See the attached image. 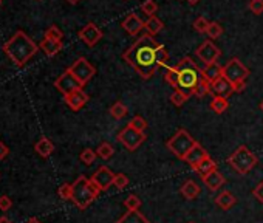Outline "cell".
Listing matches in <instances>:
<instances>
[{
	"instance_id": "cell-37",
	"label": "cell",
	"mask_w": 263,
	"mask_h": 223,
	"mask_svg": "<svg viewBox=\"0 0 263 223\" xmlns=\"http://www.w3.org/2000/svg\"><path fill=\"white\" fill-rule=\"evenodd\" d=\"M187 99H189V96L184 95L183 92H181V90H175V92L170 95V103L174 104L175 107H181Z\"/></svg>"
},
{
	"instance_id": "cell-42",
	"label": "cell",
	"mask_w": 263,
	"mask_h": 223,
	"mask_svg": "<svg viewBox=\"0 0 263 223\" xmlns=\"http://www.w3.org/2000/svg\"><path fill=\"white\" fill-rule=\"evenodd\" d=\"M127 185H129L127 175H124V174H116V175H115V180H113V186H115V188L124 189V188H127Z\"/></svg>"
},
{
	"instance_id": "cell-18",
	"label": "cell",
	"mask_w": 263,
	"mask_h": 223,
	"mask_svg": "<svg viewBox=\"0 0 263 223\" xmlns=\"http://www.w3.org/2000/svg\"><path fill=\"white\" fill-rule=\"evenodd\" d=\"M203 183L208 186V189H209V191L215 192V191H218L221 186H223V185L226 183V180H225V177L221 175L220 172H218V169H217V170H212V172H209L208 175H205V177H203Z\"/></svg>"
},
{
	"instance_id": "cell-30",
	"label": "cell",
	"mask_w": 263,
	"mask_h": 223,
	"mask_svg": "<svg viewBox=\"0 0 263 223\" xmlns=\"http://www.w3.org/2000/svg\"><path fill=\"white\" fill-rule=\"evenodd\" d=\"M127 113H129V110L121 101H118V103H115L112 107H110V115H112L115 119H123Z\"/></svg>"
},
{
	"instance_id": "cell-48",
	"label": "cell",
	"mask_w": 263,
	"mask_h": 223,
	"mask_svg": "<svg viewBox=\"0 0 263 223\" xmlns=\"http://www.w3.org/2000/svg\"><path fill=\"white\" fill-rule=\"evenodd\" d=\"M0 223H11V220L3 216V217H0Z\"/></svg>"
},
{
	"instance_id": "cell-38",
	"label": "cell",
	"mask_w": 263,
	"mask_h": 223,
	"mask_svg": "<svg viewBox=\"0 0 263 223\" xmlns=\"http://www.w3.org/2000/svg\"><path fill=\"white\" fill-rule=\"evenodd\" d=\"M167 59H169V55H167L166 47L158 45V48H157V64H158V67H166Z\"/></svg>"
},
{
	"instance_id": "cell-7",
	"label": "cell",
	"mask_w": 263,
	"mask_h": 223,
	"mask_svg": "<svg viewBox=\"0 0 263 223\" xmlns=\"http://www.w3.org/2000/svg\"><path fill=\"white\" fill-rule=\"evenodd\" d=\"M116 138L127 150L133 152L146 141V134H144V132H138V130H135L133 127H130L127 124L123 130L119 132Z\"/></svg>"
},
{
	"instance_id": "cell-34",
	"label": "cell",
	"mask_w": 263,
	"mask_h": 223,
	"mask_svg": "<svg viewBox=\"0 0 263 223\" xmlns=\"http://www.w3.org/2000/svg\"><path fill=\"white\" fill-rule=\"evenodd\" d=\"M209 93H210V83H208L206 79H201L198 83V85L195 87V90H194V95L198 96V98H203V96H206Z\"/></svg>"
},
{
	"instance_id": "cell-19",
	"label": "cell",
	"mask_w": 263,
	"mask_h": 223,
	"mask_svg": "<svg viewBox=\"0 0 263 223\" xmlns=\"http://www.w3.org/2000/svg\"><path fill=\"white\" fill-rule=\"evenodd\" d=\"M201 76H203V79H206L208 83H214V81H217L218 78L223 76V67H220L217 62L215 64H210V65H205L203 68H201Z\"/></svg>"
},
{
	"instance_id": "cell-41",
	"label": "cell",
	"mask_w": 263,
	"mask_h": 223,
	"mask_svg": "<svg viewBox=\"0 0 263 223\" xmlns=\"http://www.w3.org/2000/svg\"><path fill=\"white\" fill-rule=\"evenodd\" d=\"M209 20L206 19V17H197L195 19V22H194V28H195V31H198V33H206V29H208V27H209Z\"/></svg>"
},
{
	"instance_id": "cell-24",
	"label": "cell",
	"mask_w": 263,
	"mask_h": 223,
	"mask_svg": "<svg viewBox=\"0 0 263 223\" xmlns=\"http://www.w3.org/2000/svg\"><path fill=\"white\" fill-rule=\"evenodd\" d=\"M181 194H183V197L187 200H194L200 194V186L194 180H187L186 183L181 186Z\"/></svg>"
},
{
	"instance_id": "cell-17",
	"label": "cell",
	"mask_w": 263,
	"mask_h": 223,
	"mask_svg": "<svg viewBox=\"0 0 263 223\" xmlns=\"http://www.w3.org/2000/svg\"><path fill=\"white\" fill-rule=\"evenodd\" d=\"M144 25L146 22H143L136 14H129L123 22V28L130 36H138L141 29H144Z\"/></svg>"
},
{
	"instance_id": "cell-10",
	"label": "cell",
	"mask_w": 263,
	"mask_h": 223,
	"mask_svg": "<svg viewBox=\"0 0 263 223\" xmlns=\"http://www.w3.org/2000/svg\"><path fill=\"white\" fill-rule=\"evenodd\" d=\"M195 55H197V57L205 65H210V64H215L217 62V59L220 57L221 52H220V48L214 42H212L210 39H208V40H205V42L195 50Z\"/></svg>"
},
{
	"instance_id": "cell-5",
	"label": "cell",
	"mask_w": 263,
	"mask_h": 223,
	"mask_svg": "<svg viewBox=\"0 0 263 223\" xmlns=\"http://www.w3.org/2000/svg\"><path fill=\"white\" fill-rule=\"evenodd\" d=\"M228 163L237 174L246 175L248 172L257 165V157L252 154L245 144H241L234 150V154L228 158Z\"/></svg>"
},
{
	"instance_id": "cell-20",
	"label": "cell",
	"mask_w": 263,
	"mask_h": 223,
	"mask_svg": "<svg viewBox=\"0 0 263 223\" xmlns=\"http://www.w3.org/2000/svg\"><path fill=\"white\" fill-rule=\"evenodd\" d=\"M39 48L42 50V52L47 55V56H56L60 50H62V42H57V40H52L48 37H44L42 42L39 44Z\"/></svg>"
},
{
	"instance_id": "cell-22",
	"label": "cell",
	"mask_w": 263,
	"mask_h": 223,
	"mask_svg": "<svg viewBox=\"0 0 263 223\" xmlns=\"http://www.w3.org/2000/svg\"><path fill=\"white\" fill-rule=\"evenodd\" d=\"M34 149H36V152H37L40 157L48 158V157L54 152V144L52 143V139H48V138L42 137V138H40L37 143L34 144Z\"/></svg>"
},
{
	"instance_id": "cell-26",
	"label": "cell",
	"mask_w": 263,
	"mask_h": 223,
	"mask_svg": "<svg viewBox=\"0 0 263 223\" xmlns=\"http://www.w3.org/2000/svg\"><path fill=\"white\" fill-rule=\"evenodd\" d=\"M195 170L198 172V175L203 178L205 175H208L209 172H212V170H217V163L214 160H212L210 157H208V158H205L201 163L195 167Z\"/></svg>"
},
{
	"instance_id": "cell-47",
	"label": "cell",
	"mask_w": 263,
	"mask_h": 223,
	"mask_svg": "<svg viewBox=\"0 0 263 223\" xmlns=\"http://www.w3.org/2000/svg\"><path fill=\"white\" fill-rule=\"evenodd\" d=\"M8 154H9L8 146H6L5 143H2V141H0V160H3L5 157H8Z\"/></svg>"
},
{
	"instance_id": "cell-45",
	"label": "cell",
	"mask_w": 263,
	"mask_h": 223,
	"mask_svg": "<svg viewBox=\"0 0 263 223\" xmlns=\"http://www.w3.org/2000/svg\"><path fill=\"white\" fill-rule=\"evenodd\" d=\"M252 195H254L259 201H262V203H263V183H259L254 188V191H252Z\"/></svg>"
},
{
	"instance_id": "cell-51",
	"label": "cell",
	"mask_w": 263,
	"mask_h": 223,
	"mask_svg": "<svg viewBox=\"0 0 263 223\" xmlns=\"http://www.w3.org/2000/svg\"><path fill=\"white\" fill-rule=\"evenodd\" d=\"M67 2H68V3H72V5H76V3L79 2V0H67Z\"/></svg>"
},
{
	"instance_id": "cell-50",
	"label": "cell",
	"mask_w": 263,
	"mask_h": 223,
	"mask_svg": "<svg viewBox=\"0 0 263 223\" xmlns=\"http://www.w3.org/2000/svg\"><path fill=\"white\" fill-rule=\"evenodd\" d=\"M26 223H40V222H39L37 219H29V220H28Z\"/></svg>"
},
{
	"instance_id": "cell-23",
	"label": "cell",
	"mask_w": 263,
	"mask_h": 223,
	"mask_svg": "<svg viewBox=\"0 0 263 223\" xmlns=\"http://www.w3.org/2000/svg\"><path fill=\"white\" fill-rule=\"evenodd\" d=\"M116 223H150L139 211H127L126 214L118 219Z\"/></svg>"
},
{
	"instance_id": "cell-27",
	"label": "cell",
	"mask_w": 263,
	"mask_h": 223,
	"mask_svg": "<svg viewBox=\"0 0 263 223\" xmlns=\"http://www.w3.org/2000/svg\"><path fill=\"white\" fill-rule=\"evenodd\" d=\"M229 107V103H228V98H223V96H214L210 101V109L212 112H215L217 115H221L225 113Z\"/></svg>"
},
{
	"instance_id": "cell-6",
	"label": "cell",
	"mask_w": 263,
	"mask_h": 223,
	"mask_svg": "<svg viewBox=\"0 0 263 223\" xmlns=\"http://www.w3.org/2000/svg\"><path fill=\"white\" fill-rule=\"evenodd\" d=\"M195 144H197V141L194 139V137H192L186 129H180L177 134L166 143L167 149L172 152V154H174L177 158L183 160V161H184L186 155L189 154V150Z\"/></svg>"
},
{
	"instance_id": "cell-54",
	"label": "cell",
	"mask_w": 263,
	"mask_h": 223,
	"mask_svg": "<svg viewBox=\"0 0 263 223\" xmlns=\"http://www.w3.org/2000/svg\"><path fill=\"white\" fill-rule=\"evenodd\" d=\"M189 223H195V222H189Z\"/></svg>"
},
{
	"instance_id": "cell-12",
	"label": "cell",
	"mask_w": 263,
	"mask_h": 223,
	"mask_svg": "<svg viewBox=\"0 0 263 223\" xmlns=\"http://www.w3.org/2000/svg\"><path fill=\"white\" fill-rule=\"evenodd\" d=\"M103 31H101V28L93 24V22H90L87 24L82 29L79 31V39L82 40V42L88 47H95L101 39H103Z\"/></svg>"
},
{
	"instance_id": "cell-32",
	"label": "cell",
	"mask_w": 263,
	"mask_h": 223,
	"mask_svg": "<svg viewBox=\"0 0 263 223\" xmlns=\"http://www.w3.org/2000/svg\"><path fill=\"white\" fill-rule=\"evenodd\" d=\"M141 205H143V201H141V198L135 194H130L124 200V206H126L127 211H138L141 208Z\"/></svg>"
},
{
	"instance_id": "cell-43",
	"label": "cell",
	"mask_w": 263,
	"mask_h": 223,
	"mask_svg": "<svg viewBox=\"0 0 263 223\" xmlns=\"http://www.w3.org/2000/svg\"><path fill=\"white\" fill-rule=\"evenodd\" d=\"M249 9L252 14H262L263 13V0H251L249 2Z\"/></svg>"
},
{
	"instance_id": "cell-13",
	"label": "cell",
	"mask_w": 263,
	"mask_h": 223,
	"mask_svg": "<svg viewBox=\"0 0 263 223\" xmlns=\"http://www.w3.org/2000/svg\"><path fill=\"white\" fill-rule=\"evenodd\" d=\"M115 175H116V174H113V172L110 170L107 166H101L90 180L95 181L96 186H98L101 191H107L110 186H113Z\"/></svg>"
},
{
	"instance_id": "cell-1",
	"label": "cell",
	"mask_w": 263,
	"mask_h": 223,
	"mask_svg": "<svg viewBox=\"0 0 263 223\" xmlns=\"http://www.w3.org/2000/svg\"><path fill=\"white\" fill-rule=\"evenodd\" d=\"M158 42L150 34H143L136 39V42L123 53V59L143 78L150 79L155 75L157 64V48Z\"/></svg>"
},
{
	"instance_id": "cell-11",
	"label": "cell",
	"mask_w": 263,
	"mask_h": 223,
	"mask_svg": "<svg viewBox=\"0 0 263 223\" xmlns=\"http://www.w3.org/2000/svg\"><path fill=\"white\" fill-rule=\"evenodd\" d=\"M54 87H56L64 96H67V95H70V93L76 92V90L82 88V85H80L79 81H78L72 73H70L68 70H65V72L54 81Z\"/></svg>"
},
{
	"instance_id": "cell-39",
	"label": "cell",
	"mask_w": 263,
	"mask_h": 223,
	"mask_svg": "<svg viewBox=\"0 0 263 223\" xmlns=\"http://www.w3.org/2000/svg\"><path fill=\"white\" fill-rule=\"evenodd\" d=\"M45 37L52 39V40H57V42H62V39H64V33L60 31V29H59L56 25H52V27H50V28L47 29Z\"/></svg>"
},
{
	"instance_id": "cell-46",
	"label": "cell",
	"mask_w": 263,
	"mask_h": 223,
	"mask_svg": "<svg viewBox=\"0 0 263 223\" xmlns=\"http://www.w3.org/2000/svg\"><path fill=\"white\" fill-rule=\"evenodd\" d=\"M245 87H246V81H240V83H236V84H232V90L234 92H243L245 90Z\"/></svg>"
},
{
	"instance_id": "cell-9",
	"label": "cell",
	"mask_w": 263,
	"mask_h": 223,
	"mask_svg": "<svg viewBox=\"0 0 263 223\" xmlns=\"http://www.w3.org/2000/svg\"><path fill=\"white\" fill-rule=\"evenodd\" d=\"M248 76H249V68H246L240 59H236V57L231 59L223 67V78H226L231 84L240 83V81H246Z\"/></svg>"
},
{
	"instance_id": "cell-29",
	"label": "cell",
	"mask_w": 263,
	"mask_h": 223,
	"mask_svg": "<svg viewBox=\"0 0 263 223\" xmlns=\"http://www.w3.org/2000/svg\"><path fill=\"white\" fill-rule=\"evenodd\" d=\"M96 154L98 157H101L103 160H108V158H112L113 154H115V149L113 146L110 144V143H101L96 149Z\"/></svg>"
},
{
	"instance_id": "cell-28",
	"label": "cell",
	"mask_w": 263,
	"mask_h": 223,
	"mask_svg": "<svg viewBox=\"0 0 263 223\" xmlns=\"http://www.w3.org/2000/svg\"><path fill=\"white\" fill-rule=\"evenodd\" d=\"M164 78H166V83L177 90V87H178V68H177V65H174V67H166V75H164Z\"/></svg>"
},
{
	"instance_id": "cell-44",
	"label": "cell",
	"mask_w": 263,
	"mask_h": 223,
	"mask_svg": "<svg viewBox=\"0 0 263 223\" xmlns=\"http://www.w3.org/2000/svg\"><path fill=\"white\" fill-rule=\"evenodd\" d=\"M11 206H13V200L9 198L8 195L0 197V211H8Z\"/></svg>"
},
{
	"instance_id": "cell-21",
	"label": "cell",
	"mask_w": 263,
	"mask_h": 223,
	"mask_svg": "<svg viewBox=\"0 0 263 223\" xmlns=\"http://www.w3.org/2000/svg\"><path fill=\"white\" fill-rule=\"evenodd\" d=\"M237 203V198H236V195L232 194V192H229V191H221L220 194L215 197V205L217 206H220L221 209H231L232 206H234Z\"/></svg>"
},
{
	"instance_id": "cell-36",
	"label": "cell",
	"mask_w": 263,
	"mask_h": 223,
	"mask_svg": "<svg viewBox=\"0 0 263 223\" xmlns=\"http://www.w3.org/2000/svg\"><path fill=\"white\" fill-rule=\"evenodd\" d=\"M129 126L133 127V129L138 130V132H144V130L147 129V121H146L143 116L136 115V116H133V118L129 121Z\"/></svg>"
},
{
	"instance_id": "cell-3",
	"label": "cell",
	"mask_w": 263,
	"mask_h": 223,
	"mask_svg": "<svg viewBox=\"0 0 263 223\" xmlns=\"http://www.w3.org/2000/svg\"><path fill=\"white\" fill-rule=\"evenodd\" d=\"M178 68V87L177 90H181L189 98L194 95V90L198 85V83L203 76H201L200 67L192 60L190 57H183L177 64Z\"/></svg>"
},
{
	"instance_id": "cell-33",
	"label": "cell",
	"mask_w": 263,
	"mask_h": 223,
	"mask_svg": "<svg viewBox=\"0 0 263 223\" xmlns=\"http://www.w3.org/2000/svg\"><path fill=\"white\" fill-rule=\"evenodd\" d=\"M141 11L149 17H154L158 11V5L155 0H146V2L141 3Z\"/></svg>"
},
{
	"instance_id": "cell-53",
	"label": "cell",
	"mask_w": 263,
	"mask_h": 223,
	"mask_svg": "<svg viewBox=\"0 0 263 223\" xmlns=\"http://www.w3.org/2000/svg\"><path fill=\"white\" fill-rule=\"evenodd\" d=\"M0 5H2V0H0Z\"/></svg>"
},
{
	"instance_id": "cell-2",
	"label": "cell",
	"mask_w": 263,
	"mask_h": 223,
	"mask_svg": "<svg viewBox=\"0 0 263 223\" xmlns=\"http://www.w3.org/2000/svg\"><path fill=\"white\" fill-rule=\"evenodd\" d=\"M39 47L36 45V42L28 37L26 33L24 31H16V34L8 40V42L3 44V52L5 55L13 60V62L17 67L25 65L29 59H31L36 53H37Z\"/></svg>"
},
{
	"instance_id": "cell-31",
	"label": "cell",
	"mask_w": 263,
	"mask_h": 223,
	"mask_svg": "<svg viewBox=\"0 0 263 223\" xmlns=\"http://www.w3.org/2000/svg\"><path fill=\"white\" fill-rule=\"evenodd\" d=\"M206 34L210 40H214V39H218L221 34H223V27H221L218 22H210L208 29H206Z\"/></svg>"
},
{
	"instance_id": "cell-49",
	"label": "cell",
	"mask_w": 263,
	"mask_h": 223,
	"mask_svg": "<svg viewBox=\"0 0 263 223\" xmlns=\"http://www.w3.org/2000/svg\"><path fill=\"white\" fill-rule=\"evenodd\" d=\"M200 2V0H187V3H190V5H197Z\"/></svg>"
},
{
	"instance_id": "cell-16",
	"label": "cell",
	"mask_w": 263,
	"mask_h": 223,
	"mask_svg": "<svg viewBox=\"0 0 263 223\" xmlns=\"http://www.w3.org/2000/svg\"><path fill=\"white\" fill-rule=\"evenodd\" d=\"M210 93H215V96L229 98L232 93H234V90H232V84L229 81L221 76L210 84Z\"/></svg>"
},
{
	"instance_id": "cell-40",
	"label": "cell",
	"mask_w": 263,
	"mask_h": 223,
	"mask_svg": "<svg viewBox=\"0 0 263 223\" xmlns=\"http://www.w3.org/2000/svg\"><path fill=\"white\" fill-rule=\"evenodd\" d=\"M72 185L70 183H64V185H60L59 189H57V194L59 197L62 198V200H72Z\"/></svg>"
},
{
	"instance_id": "cell-4",
	"label": "cell",
	"mask_w": 263,
	"mask_h": 223,
	"mask_svg": "<svg viewBox=\"0 0 263 223\" xmlns=\"http://www.w3.org/2000/svg\"><path fill=\"white\" fill-rule=\"evenodd\" d=\"M72 201L79 208V209H87L90 205L93 203L95 198L101 194V191L95 181L88 180L87 177L80 175L75 180V183L72 185Z\"/></svg>"
},
{
	"instance_id": "cell-52",
	"label": "cell",
	"mask_w": 263,
	"mask_h": 223,
	"mask_svg": "<svg viewBox=\"0 0 263 223\" xmlns=\"http://www.w3.org/2000/svg\"><path fill=\"white\" fill-rule=\"evenodd\" d=\"M260 109H262V112H263V101H262V103H260Z\"/></svg>"
},
{
	"instance_id": "cell-8",
	"label": "cell",
	"mask_w": 263,
	"mask_h": 223,
	"mask_svg": "<svg viewBox=\"0 0 263 223\" xmlns=\"http://www.w3.org/2000/svg\"><path fill=\"white\" fill-rule=\"evenodd\" d=\"M67 70L79 81L80 85H82V87H84V85L88 83V81L95 76V73H96V68H95L92 64H90L85 57L76 59L75 62H73V65L68 67Z\"/></svg>"
},
{
	"instance_id": "cell-14",
	"label": "cell",
	"mask_w": 263,
	"mask_h": 223,
	"mask_svg": "<svg viewBox=\"0 0 263 223\" xmlns=\"http://www.w3.org/2000/svg\"><path fill=\"white\" fill-rule=\"evenodd\" d=\"M64 98H65V104H67L70 109H72V110H75V112L80 110V109H82V107L88 103V95L84 92L82 88L76 90V92L70 93V95H67V96H64Z\"/></svg>"
},
{
	"instance_id": "cell-25",
	"label": "cell",
	"mask_w": 263,
	"mask_h": 223,
	"mask_svg": "<svg viewBox=\"0 0 263 223\" xmlns=\"http://www.w3.org/2000/svg\"><path fill=\"white\" fill-rule=\"evenodd\" d=\"M163 28H164V24L161 22V20H159L157 16H154V17H149V19L146 20L144 29L147 31V34H150V36H155V34H158Z\"/></svg>"
},
{
	"instance_id": "cell-15",
	"label": "cell",
	"mask_w": 263,
	"mask_h": 223,
	"mask_svg": "<svg viewBox=\"0 0 263 223\" xmlns=\"http://www.w3.org/2000/svg\"><path fill=\"white\" fill-rule=\"evenodd\" d=\"M208 157H209V154L206 152V149H203V147L200 146V143H197L194 147L189 150V154L186 155L184 161L192 169H195L201 163V161H203L205 158H208Z\"/></svg>"
},
{
	"instance_id": "cell-35",
	"label": "cell",
	"mask_w": 263,
	"mask_h": 223,
	"mask_svg": "<svg viewBox=\"0 0 263 223\" xmlns=\"http://www.w3.org/2000/svg\"><path fill=\"white\" fill-rule=\"evenodd\" d=\"M98 154L93 150V149H84L82 152H80V161H82L84 165L90 166V165H93L95 163V160H96Z\"/></svg>"
}]
</instances>
